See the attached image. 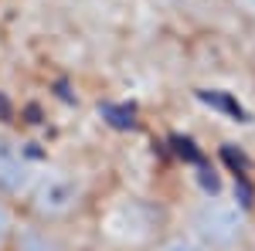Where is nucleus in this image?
I'll return each instance as SVG.
<instances>
[{"label": "nucleus", "mask_w": 255, "mask_h": 251, "mask_svg": "<svg viewBox=\"0 0 255 251\" xmlns=\"http://www.w3.org/2000/svg\"><path fill=\"white\" fill-rule=\"evenodd\" d=\"M99 197H102V183H99L96 170L85 160L44 156L20 207H24L27 217H38V221L89 228Z\"/></svg>", "instance_id": "1"}, {"label": "nucleus", "mask_w": 255, "mask_h": 251, "mask_svg": "<svg viewBox=\"0 0 255 251\" xmlns=\"http://www.w3.org/2000/svg\"><path fill=\"white\" fill-rule=\"evenodd\" d=\"M170 217L211 251H242L255 231V211L232 190H191L170 204Z\"/></svg>", "instance_id": "2"}, {"label": "nucleus", "mask_w": 255, "mask_h": 251, "mask_svg": "<svg viewBox=\"0 0 255 251\" xmlns=\"http://www.w3.org/2000/svg\"><path fill=\"white\" fill-rule=\"evenodd\" d=\"M41 160L44 153L31 146L27 136H20L10 126H0V193L3 197L24 204V197L41 170Z\"/></svg>", "instance_id": "3"}, {"label": "nucleus", "mask_w": 255, "mask_h": 251, "mask_svg": "<svg viewBox=\"0 0 255 251\" xmlns=\"http://www.w3.org/2000/svg\"><path fill=\"white\" fill-rule=\"evenodd\" d=\"M96 241L89 228L79 224H51V221H38V217H27L20 221L17 241L14 251H92Z\"/></svg>", "instance_id": "4"}, {"label": "nucleus", "mask_w": 255, "mask_h": 251, "mask_svg": "<svg viewBox=\"0 0 255 251\" xmlns=\"http://www.w3.org/2000/svg\"><path fill=\"white\" fill-rule=\"evenodd\" d=\"M143 251H211V248H208L204 241H197L191 231H184L174 217H170V224H167V228H160V234Z\"/></svg>", "instance_id": "5"}, {"label": "nucleus", "mask_w": 255, "mask_h": 251, "mask_svg": "<svg viewBox=\"0 0 255 251\" xmlns=\"http://www.w3.org/2000/svg\"><path fill=\"white\" fill-rule=\"evenodd\" d=\"M20 221H24V207H20L17 200H10V197L0 193V251H14Z\"/></svg>", "instance_id": "6"}, {"label": "nucleus", "mask_w": 255, "mask_h": 251, "mask_svg": "<svg viewBox=\"0 0 255 251\" xmlns=\"http://www.w3.org/2000/svg\"><path fill=\"white\" fill-rule=\"evenodd\" d=\"M242 251H255V231H252V238H249V241L242 245Z\"/></svg>", "instance_id": "7"}, {"label": "nucleus", "mask_w": 255, "mask_h": 251, "mask_svg": "<svg viewBox=\"0 0 255 251\" xmlns=\"http://www.w3.org/2000/svg\"><path fill=\"white\" fill-rule=\"evenodd\" d=\"M92 251H113V248H92Z\"/></svg>", "instance_id": "8"}]
</instances>
